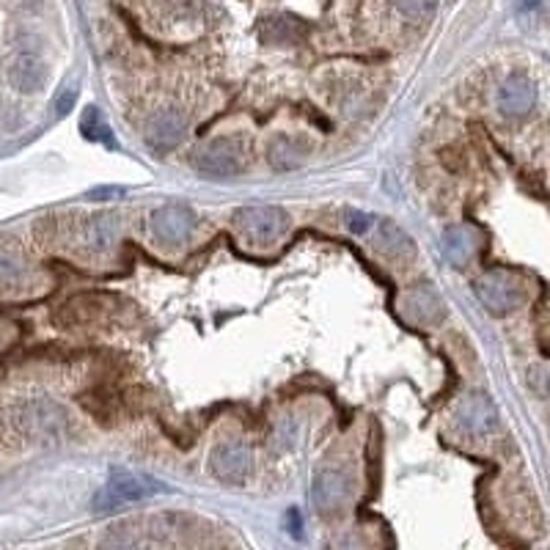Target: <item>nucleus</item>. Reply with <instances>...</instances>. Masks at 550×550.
<instances>
[{"label":"nucleus","instance_id":"nucleus-1","mask_svg":"<svg viewBox=\"0 0 550 550\" xmlns=\"http://www.w3.org/2000/svg\"><path fill=\"white\" fill-rule=\"evenodd\" d=\"M239 239L250 248H270L290 228V215L281 206H242L234 215Z\"/></svg>","mask_w":550,"mask_h":550},{"label":"nucleus","instance_id":"nucleus-2","mask_svg":"<svg viewBox=\"0 0 550 550\" xmlns=\"http://www.w3.org/2000/svg\"><path fill=\"white\" fill-rule=\"evenodd\" d=\"M193 165H196V171H201L204 176H212V179L237 176L245 168V146L234 138H215L196 149Z\"/></svg>","mask_w":550,"mask_h":550},{"label":"nucleus","instance_id":"nucleus-3","mask_svg":"<svg viewBox=\"0 0 550 550\" xmlns=\"http://www.w3.org/2000/svg\"><path fill=\"white\" fill-rule=\"evenodd\" d=\"M473 290H476V298L481 301V306L490 314H509L525 298V290L517 281V275H512L506 270H490V272H484L481 279L476 281Z\"/></svg>","mask_w":550,"mask_h":550},{"label":"nucleus","instance_id":"nucleus-4","mask_svg":"<svg viewBox=\"0 0 550 550\" xmlns=\"http://www.w3.org/2000/svg\"><path fill=\"white\" fill-rule=\"evenodd\" d=\"M196 223L198 220H196V215H193L190 206H185V204H165V206H160V209L152 212L149 231H152V237L160 245L176 248V245H182V242L190 239Z\"/></svg>","mask_w":550,"mask_h":550},{"label":"nucleus","instance_id":"nucleus-5","mask_svg":"<svg viewBox=\"0 0 550 550\" xmlns=\"http://www.w3.org/2000/svg\"><path fill=\"white\" fill-rule=\"evenodd\" d=\"M160 490V484L143 473H130V471H119L111 476V481L105 484V490L97 495V509H113L122 503H135L143 501L149 495H154Z\"/></svg>","mask_w":550,"mask_h":550},{"label":"nucleus","instance_id":"nucleus-6","mask_svg":"<svg viewBox=\"0 0 550 550\" xmlns=\"http://www.w3.org/2000/svg\"><path fill=\"white\" fill-rule=\"evenodd\" d=\"M454 424L465 438H487L498 427V410L490 397L468 394L454 410Z\"/></svg>","mask_w":550,"mask_h":550},{"label":"nucleus","instance_id":"nucleus-7","mask_svg":"<svg viewBox=\"0 0 550 550\" xmlns=\"http://www.w3.org/2000/svg\"><path fill=\"white\" fill-rule=\"evenodd\" d=\"M250 451L239 440H223L209 454V471L223 484H242L250 473Z\"/></svg>","mask_w":550,"mask_h":550},{"label":"nucleus","instance_id":"nucleus-8","mask_svg":"<svg viewBox=\"0 0 550 550\" xmlns=\"http://www.w3.org/2000/svg\"><path fill=\"white\" fill-rule=\"evenodd\" d=\"M353 490H355L353 476L342 468H323L314 473V481H312V498L320 512L342 509L353 498Z\"/></svg>","mask_w":550,"mask_h":550},{"label":"nucleus","instance_id":"nucleus-9","mask_svg":"<svg viewBox=\"0 0 550 550\" xmlns=\"http://www.w3.org/2000/svg\"><path fill=\"white\" fill-rule=\"evenodd\" d=\"M6 78H9V83H12L15 91H20V94H39V91L48 86L50 67H48V61H45L39 53H34V50H20V53L9 61Z\"/></svg>","mask_w":550,"mask_h":550},{"label":"nucleus","instance_id":"nucleus-10","mask_svg":"<svg viewBox=\"0 0 550 550\" xmlns=\"http://www.w3.org/2000/svg\"><path fill=\"white\" fill-rule=\"evenodd\" d=\"M399 312L413 325H435L446 314V306H443L440 292L432 284H416L413 290H407L402 295Z\"/></svg>","mask_w":550,"mask_h":550},{"label":"nucleus","instance_id":"nucleus-11","mask_svg":"<svg viewBox=\"0 0 550 550\" xmlns=\"http://www.w3.org/2000/svg\"><path fill=\"white\" fill-rule=\"evenodd\" d=\"M536 102V91L531 86V80L512 75L509 80H503V86L498 89V111L509 119H520L525 116Z\"/></svg>","mask_w":550,"mask_h":550},{"label":"nucleus","instance_id":"nucleus-12","mask_svg":"<svg viewBox=\"0 0 550 550\" xmlns=\"http://www.w3.org/2000/svg\"><path fill=\"white\" fill-rule=\"evenodd\" d=\"M182 132H185V116L176 108H165V111H160L149 122L146 138H149L152 149L168 152V149H174L182 141Z\"/></svg>","mask_w":550,"mask_h":550},{"label":"nucleus","instance_id":"nucleus-13","mask_svg":"<svg viewBox=\"0 0 550 550\" xmlns=\"http://www.w3.org/2000/svg\"><path fill=\"white\" fill-rule=\"evenodd\" d=\"M479 250V234L471 226H449L443 231V253L454 267H468Z\"/></svg>","mask_w":550,"mask_h":550},{"label":"nucleus","instance_id":"nucleus-14","mask_svg":"<svg viewBox=\"0 0 550 550\" xmlns=\"http://www.w3.org/2000/svg\"><path fill=\"white\" fill-rule=\"evenodd\" d=\"M377 248L386 259L391 261H413L416 256V245L413 239L391 220H377Z\"/></svg>","mask_w":550,"mask_h":550},{"label":"nucleus","instance_id":"nucleus-15","mask_svg":"<svg viewBox=\"0 0 550 550\" xmlns=\"http://www.w3.org/2000/svg\"><path fill=\"white\" fill-rule=\"evenodd\" d=\"M116 231H119V223L113 215H97V217H89L80 228V242L91 250V253H105L111 250V245L116 242Z\"/></svg>","mask_w":550,"mask_h":550},{"label":"nucleus","instance_id":"nucleus-16","mask_svg":"<svg viewBox=\"0 0 550 550\" xmlns=\"http://www.w3.org/2000/svg\"><path fill=\"white\" fill-rule=\"evenodd\" d=\"M303 149H301V143L298 141H292L290 135H279V138H272L270 141V146H267V160H270V165L272 168H279V171H290V168H298L301 163H303Z\"/></svg>","mask_w":550,"mask_h":550},{"label":"nucleus","instance_id":"nucleus-17","mask_svg":"<svg viewBox=\"0 0 550 550\" xmlns=\"http://www.w3.org/2000/svg\"><path fill=\"white\" fill-rule=\"evenodd\" d=\"M80 130H83V135H86V138H91V141H105V143H113V141H111V130H108V124H105L102 113H100V108H89V111L83 113Z\"/></svg>","mask_w":550,"mask_h":550},{"label":"nucleus","instance_id":"nucleus-18","mask_svg":"<svg viewBox=\"0 0 550 550\" xmlns=\"http://www.w3.org/2000/svg\"><path fill=\"white\" fill-rule=\"evenodd\" d=\"M100 550H141V542H138V534L127 531L124 525L111 531L105 536V542L100 545Z\"/></svg>","mask_w":550,"mask_h":550},{"label":"nucleus","instance_id":"nucleus-19","mask_svg":"<svg viewBox=\"0 0 550 550\" xmlns=\"http://www.w3.org/2000/svg\"><path fill=\"white\" fill-rule=\"evenodd\" d=\"M26 281V267L15 259H0V287H20Z\"/></svg>","mask_w":550,"mask_h":550},{"label":"nucleus","instance_id":"nucleus-20","mask_svg":"<svg viewBox=\"0 0 550 550\" xmlns=\"http://www.w3.org/2000/svg\"><path fill=\"white\" fill-rule=\"evenodd\" d=\"M375 223H377V220H375L372 215H366V212H355V209L347 212V228H350L353 234H366Z\"/></svg>","mask_w":550,"mask_h":550},{"label":"nucleus","instance_id":"nucleus-21","mask_svg":"<svg viewBox=\"0 0 550 550\" xmlns=\"http://www.w3.org/2000/svg\"><path fill=\"white\" fill-rule=\"evenodd\" d=\"M397 12L407 15V17H416V20H424V17H429L435 12V6H429V4H399Z\"/></svg>","mask_w":550,"mask_h":550},{"label":"nucleus","instance_id":"nucleus-22","mask_svg":"<svg viewBox=\"0 0 550 550\" xmlns=\"http://www.w3.org/2000/svg\"><path fill=\"white\" fill-rule=\"evenodd\" d=\"M75 102V91L69 89V91H64L61 94V100H58V105H56V111H58V116H64L67 111H69V105Z\"/></svg>","mask_w":550,"mask_h":550},{"label":"nucleus","instance_id":"nucleus-23","mask_svg":"<svg viewBox=\"0 0 550 550\" xmlns=\"http://www.w3.org/2000/svg\"><path fill=\"white\" fill-rule=\"evenodd\" d=\"M287 520H290V531H292L295 536H301V512L292 509V512L287 514Z\"/></svg>","mask_w":550,"mask_h":550}]
</instances>
